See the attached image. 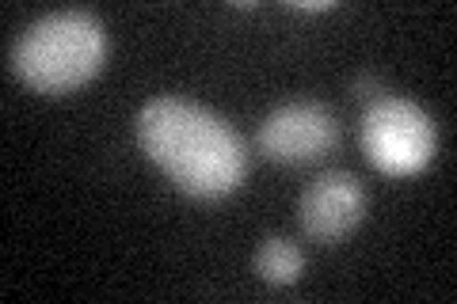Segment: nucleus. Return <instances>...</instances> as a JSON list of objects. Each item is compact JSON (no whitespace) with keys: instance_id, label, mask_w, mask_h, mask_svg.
Returning a JSON list of instances; mask_svg holds the SVG:
<instances>
[{"instance_id":"nucleus-4","label":"nucleus","mask_w":457,"mask_h":304,"mask_svg":"<svg viewBox=\"0 0 457 304\" xmlns=\"http://www.w3.org/2000/svg\"><path fill=\"white\" fill-rule=\"evenodd\" d=\"M255 144L270 164H317L336 152L339 122L328 107L312 103V99H297V103H282L267 114Z\"/></svg>"},{"instance_id":"nucleus-1","label":"nucleus","mask_w":457,"mask_h":304,"mask_svg":"<svg viewBox=\"0 0 457 304\" xmlns=\"http://www.w3.org/2000/svg\"><path fill=\"white\" fill-rule=\"evenodd\" d=\"M137 144L183 194L228 198L248 176L245 141L221 114L179 95H156L137 111Z\"/></svg>"},{"instance_id":"nucleus-7","label":"nucleus","mask_w":457,"mask_h":304,"mask_svg":"<svg viewBox=\"0 0 457 304\" xmlns=\"http://www.w3.org/2000/svg\"><path fill=\"white\" fill-rule=\"evenodd\" d=\"M351 95L354 99H366V103H374V99L385 95V84H381V77H374V72H362V77L351 80Z\"/></svg>"},{"instance_id":"nucleus-6","label":"nucleus","mask_w":457,"mask_h":304,"mask_svg":"<svg viewBox=\"0 0 457 304\" xmlns=\"http://www.w3.org/2000/svg\"><path fill=\"white\" fill-rule=\"evenodd\" d=\"M255 274L267 282V285H294L297 278H302L305 270V255L302 248L290 240V236H267L260 248H255V259H252Z\"/></svg>"},{"instance_id":"nucleus-5","label":"nucleus","mask_w":457,"mask_h":304,"mask_svg":"<svg viewBox=\"0 0 457 304\" xmlns=\"http://www.w3.org/2000/svg\"><path fill=\"white\" fill-rule=\"evenodd\" d=\"M366 186L351 171H320L297 201V221H302L305 236L317 243H339L351 236L366 217Z\"/></svg>"},{"instance_id":"nucleus-8","label":"nucleus","mask_w":457,"mask_h":304,"mask_svg":"<svg viewBox=\"0 0 457 304\" xmlns=\"http://www.w3.org/2000/svg\"><path fill=\"white\" fill-rule=\"evenodd\" d=\"M294 12H328L332 8V0H305V4H290Z\"/></svg>"},{"instance_id":"nucleus-3","label":"nucleus","mask_w":457,"mask_h":304,"mask_svg":"<svg viewBox=\"0 0 457 304\" xmlns=\"http://www.w3.org/2000/svg\"><path fill=\"white\" fill-rule=\"evenodd\" d=\"M438 129L420 103L400 95H381L362 114V152L381 176L408 179L431 164Z\"/></svg>"},{"instance_id":"nucleus-2","label":"nucleus","mask_w":457,"mask_h":304,"mask_svg":"<svg viewBox=\"0 0 457 304\" xmlns=\"http://www.w3.org/2000/svg\"><path fill=\"white\" fill-rule=\"evenodd\" d=\"M107 62V27L84 8H62L35 20L12 46V72L38 95L84 88Z\"/></svg>"}]
</instances>
